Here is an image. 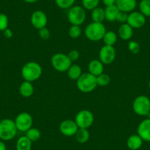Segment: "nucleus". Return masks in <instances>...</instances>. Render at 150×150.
Here are the masks:
<instances>
[{
	"instance_id": "18",
	"label": "nucleus",
	"mask_w": 150,
	"mask_h": 150,
	"mask_svg": "<svg viewBox=\"0 0 150 150\" xmlns=\"http://www.w3.org/2000/svg\"><path fill=\"white\" fill-rule=\"evenodd\" d=\"M143 140L138 134L130 135L127 141V146L130 150H138L143 144Z\"/></svg>"
},
{
	"instance_id": "16",
	"label": "nucleus",
	"mask_w": 150,
	"mask_h": 150,
	"mask_svg": "<svg viewBox=\"0 0 150 150\" xmlns=\"http://www.w3.org/2000/svg\"><path fill=\"white\" fill-rule=\"evenodd\" d=\"M103 71L104 64L99 60H93L88 63V72L95 77L104 73Z\"/></svg>"
},
{
	"instance_id": "4",
	"label": "nucleus",
	"mask_w": 150,
	"mask_h": 150,
	"mask_svg": "<svg viewBox=\"0 0 150 150\" xmlns=\"http://www.w3.org/2000/svg\"><path fill=\"white\" fill-rule=\"evenodd\" d=\"M97 86L96 79L95 76L92 75L89 72L83 73L77 80V87L83 93H91Z\"/></svg>"
},
{
	"instance_id": "15",
	"label": "nucleus",
	"mask_w": 150,
	"mask_h": 150,
	"mask_svg": "<svg viewBox=\"0 0 150 150\" xmlns=\"http://www.w3.org/2000/svg\"><path fill=\"white\" fill-rule=\"evenodd\" d=\"M116 5L119 11L129 13L135 9L137 2L136 0H116Z\"/></svg>"
},
{
	"instance_id": "34",
	"label": "nucleus",
	"mask_w": 150,
	"mask_h": 150,
	"mask_svg": "<svg viewBox=\"0 0 150 150\" xmlns=\"http://www.w3.org/2000/svg\"><path fill=\"white\" fill-rule=\"evenodd\" d=\"M38 35H39V37L42 40L47 41V40H48L50 38V36H51V33H50V31L49 30V29L47 28V27H46L38 30Z\"/></svg>"
},
{
	"instance_id": "29",
	"label": "nucleus",
	"mask_w": 150,
	"mask_h": 150,
	"mask_svg": "<svg viewBox=\"0 0 150 150\" xmlns=\"http://www.w3.org/2000/svg\"><path fill=\"white\" fill-rule=\"evenodd\" d=\"M100 0H82L83 7L87 11H92L99 7Z\"/></svg>"
},
{
	"instance_id": "2",
	"label": "nucleus",
	"mask_w": 150,
	"mask_h": 150,
	"mask_svg": "<svg viewBox=\"0 0 150 150\" xmlns=\"http://www.w3.org/2000/svg\"><path fill=\"white\" fill-rule=\"evenodd\" d=\"M106 32V27L103 23L91 22L86 26L84 34L89 41L97 42L102 40Z\"/></svg>"
},
{
	"instance_id": "24",
	"label": "nucleus",
	"mask_w": 150,
	"mask_h": 150,
	"mask_svg": "<svg viewBox=\"0 0 150 150\" xmlns=\"http://www.w3.org/2000/svg\"><path fill=\"white\" fill-rule=\"evenodd\" d=\"M74 136L77 142L80 144H85L90 138V132L88 130V129L79 128Z\"/></svg>"
},
{
	"instance_id": "36",
	"label": "nucleus",
	"mask_w": 150,
	"mask_h": 150,
	"mask_svg": "<svg viewBox=\"0 0 150 150\" xmlns=\"http://www.w3.org/2000/svg\"><path fill=\"white\" fill-rule=\"evenodd\" d=\"M67 55L69 56V59L71 60V62L77 61V60L79 59V57H80V52H79L78 50H71Z\"/></svg>"
},
{
	"instance_id": "7",
	"label": "nucleus",
	"mask_w": 150,
	"mask_h": 150,
	"mask_svg": "<svg viewBox=\"0 0 150 150\" xmlns=\"http://www.w3.org/2000/svg\"><path fill=\"white\" fill-rule=\"evenodd\" d=\"M51 63L54 70L59 72H66L72 64L69 56L63 53H56L52 57Z\"/></svg>"
},
{
	"instance_id": "21",
	"label": "nucleus",
	"mask_w": 150,
	"mask_h": 150,
	"mask_svg": "<svg viewBox=\"0 0 150 150\" xmlns=\"http://www.w3.org/2000/svg\"><path fill=\"white\" fill-rule=\"evenodd\" d=\"M83 74L82 68L77 64H71L67 71V75L69 79L77 81Z\"/></svg>"
},
{
	"instance_id": "44",
	"label": "nucleus",
	"mask_w": 150,
	"mask_h": 150,
	"mask_svg": "<svg viewBox=\"0 0 150 150\" xmlns=\"http://www.w3.org/2000/svg\"></svg>"
},
{
	"instance_id": "25",
	"label": "nucleus",
	"mask_w": 150,
	"mask_h": 150,
	"mask_svg": "<svg viewBox=\"0 0 150 150\" xmlns=\"http://www.w3.org/2000/svg\"><path fill=\"white\" fill-rule=\"evenodd\" d=\"M117 35L113 31H107L104 35L102 41L105 45L113 46L117 42Z\"/></svg>"
},
{
	"instance_id": "32",
	"label": "nucleus",
	"mask_w": 150,
	"mask_h": 150,
	"mask_svg": "<svg viewBox=\"0 0 150 150\" xmlns=\"http://www.w3.org/2000/svg\"><path fill=\"white\" fill-rule=\"evenodd\" d=\"M9 20L6 14L0 13V31H5L8 28Z\"/></svg>"
},
{
	"instance_id": "27",
	"label": "nucleus",
	"mask_w": 150,
	"mask_h": 150,
	"mask_svg": "<svg viewBox=\"0 0 150 150\" xmlns=\"http://www.w3.org/2000/svg\"><path fill=\"white\" fill-rule=\"evenodd\" d=\"M140 12L145 17H150V0H141L139 3Z\"/></svg>"
},
{
	"instance_id": "40",
	"label": "nucleus",
	"mask_w": 150,
	"mask_h": 150,
	"mask_svg": "<svg viewBox=\"0 0 150 150\" xmlns=\"http://www.w3.org/2000/svg\"><path fill=\"white\" fill-rule=\"evenodd\" d=\"M22 1H24V2H26V3L33 4V3H35V2H38L39 0H22Z\"/></svg>"
},
{
	"instance_id": "19",
	"label": "nucleus",
	"mask_w": 150,
	"mask_h": 150,
	"mask_svg": "<svg viewBox=\"0 0 150 150\" xmlns=\"http://www.w3.org/2000/svg\"><path fill=\"white\" fill-rule=\"evenodd\" d=\"M34 93V87L31 82L24 81L20 85L19 93L21 96L29 98Z\"/></svg>"
},
{
	"instance_id": "28",
	"label": "nucleus",
	"mask_w": 150,
	"mask_h": 150,
	"mask_svg": "<svg viewBox=\"0 0 150 150\" xmlns=\"http://www.w3.org/2000/svg\"><path fill=\"white\" fill-rule=\"evenodd\" d=\"M96 79L97 86H102V87L107 86L108 85H109L110 83V76L108 74H101L99 76L96 77Z\"/></svg>"
},
{
	"instance_id": "42",
	"label": "nucleus",
	"mask_w": 150,
	"mask_h": 150,
	"mask_svg": "<svg viewBox=\"0 0 150 150\" xmlns=\"http://www.w3.org/2000/svg\"><path fill=\"white\" fill-rule=\"evenodd\" d=\"M149 89H150V80H149Z\"/></svg>"
},
{
	"instance_id": "37",
	"label": "nucleus",
	"mask_w": 150,
	"mask_h": 150,
	"mask_svg": "<svg viewBox=\"0 0 150 150\" xmlns=\"http://www.w3.org/2000/svg\"><path fill=\"white\" fill-rule=\"evenodd\" d=\"M3 35L5 36V38H11L13 37V31L11 29L8 28L5 31H3Z\"/></svg>"
},
{
	"instance_id": "31",
	"label": "nucleus",
	"mask_w": 150,
	"mask_h": 150,
	"mask_svg": "<svg viewBox=\"0 0 150 150\" xmlns=\"http://www.w3.org/2000/svg\"><path fill=\"white\" fill-rule=\"evenodd\" d=\"M82 34V30L80 28V26L77 25H71L69 30V37L76 39L78 38Z\"/></svg>"
},
{
	"instance_id": "39",
	"label": "nucleus",
	"mask_w": 150,
	"mask_h": 150,
	"mask_svg": "<svg viewBox=\"0 0 150 150\" xmlns=\"http://www.w3.org/2000/svg\"><path fill=\"white\" fill-rule=\"evenodd\" d=\"M0 150H7L6 144H5V141L0 140Z\"/></svg>"
},
{
	"instance_id": "6",
	"label": "nucleus",
	"mask_w": 150,
	"mask_h": 150,
	"mask_svg": "<svg viewBox=\"0 0 150 150\" xmlns=\"http://www.w3.org/2000/svg\"><path fill=\"white\" fill-rule=\"evenodd\" d=\"M132 110L135 114L140 116H148L150 111V99L148 96L141 95L134 99Z\"/></svg>"
},
{
	"instance_id": "13",
	"label": "nucleus",
	"mask_w": 150,
	"mask_h": 150,
	"mask_svg": "<svg viewBox=\"0 0 150 150\" xmlns=\"http://www.w3.org/2000/svg\"><path fill=\"white\" fill-rule=\"evenodd\" d=\"M59 129L62 135L66 137H71L74 136L79 127L75 121L66 119L60 123Z\"/></svg>"
},
{
	"instance_id": "17",
	"label": "nucleus",
	"mask_w": 150,
	"mask_h": 150,
	"mask_svg": "<svg viewBox=\"0 0 150 150\" xmlns=\"http://www.w3.org/2000/svg\"><path fill=\"white\" fill-rule=\"evenodd\" d=\"M118 34L119 38L123 41H128L131 39V38L133 35V29L128 24H122L119 27L118 30Z\"/></svg>"
},
{
	"instance_id": "14",
	"label": "nucleus",
	"mask_w": 150,
	"mask_h": 150,
	"mask_svg": "<svg viewBox=\"0 0 150 150\" xmlns=\"http://www.w3.org/2000/svg\"><path fill=\"white\" fill-rule=\"evenodd\" d=\"M137 134L144 141L150 142V119H144L139 124Z\"/></svg>"
},
{
	"instance_id": "12",
	"label": "nucleus",
	"mask_w": 150,
	"mask_h": 150,
	"mask_svg": "<svg viewBox=\"0 0 150 150\" xmlns=\"http://www.w3.org/2000/svg\"><path fill=\"white\" fill-rule=\"evenodd\" d=\"M127 24L132 29H139L146 24V17L140 11H132L128 14Z\"/></svg>"
},
{
	"instance_id": "20",
	"label": "nucleus",
	"mask_w": 150,
	"mask_h": 150,
	"mask_svg": "<svg viewBox=\"0 0 150 150\" xmlns=\"http://www.w3.org/2000/svg\"><path fill=\"white\" fill-rule=\"evenodd\" d=\"M119 13V10L116 7V5L112 6L106 7L105 9V20L108 22H113L116 21L118 13Z\"/></svg>"
},
{
	"instance_id": "1",
	"label": "nucleus",
	"mask_w": 150,
	"mask_h": 150,
	"mask_svg": "<svg viewBox=\"0 0 150 150\" xmlns=\"http://www.w3.org/2000/svg\"><path fill=\"white\" fill-rule=\"evenodd\" d=\"M42 72V67L39 63L35 61H30L23 66L21 69V76L25 81L33 83L41 77Z\"/></svg>"
},
{
	"instance_id": "11",
	"label": "nucleus",
	"mask_w": 150,
	"mask_h": 150,
	"mask_svg": "<svg viewBox=\"0 0 150 150\" xmlns=\"http://www.w3.org/2000/svg\"><path fill=\"white\" fill-rule=\"evenodd\" d=\"M30 22L34 28L40 30V29L47 27V23H48V18H47V14L44 11L38 10L32 13L31 17H30Z\"/></svg>"
},
{
	"instance_id": "23",
	"label": "nucleus",
	"mask_w": 150,
	"mask_h": 150,
	"mask_svg": "<svg viewBox=\"0 0 150 150\" xmlns=\"http://www.w3.org/2000/svg\"><path fill=\"white\" fill-rule=\"evenodd\" d=\"M32 141L26 135L21 136L17 140L16 144V150H31Z\"/></svg>"
},
{
	"instance_id": "22",
	"label": "nucleus",
	"mask_w": 150,
	"mask_h": 150,
	"mask_svg": "<svg viewBox=\"0 0 150 150\" xmlns=\"http://www.w3.org/2000/svg\"><path fill=\"white\" fill-rule=\"evenodd\" d=\"M91 19L93 22L103 23L105 20V9L101 7H97L91 11Z\"/></svg>"
},
{
	"instance_id": "35",
	"label": "nucleus",
	"mask_w": 150,
	"mask_h": 150,
	"mask_svg": "<svg viewBox=\"0 0 150 150\" xmlns=\"http://www.w3.org/2000/svg\"><path fill=\"white\" fill-rule=\"evenodd\" d=\"M127 18H128V13L125 12H122V11H119V13H118L117 18H116V21H118L120 24H125L127 21Z\"/></svg>"
},
{
	"instance_id": "3",
	"label": "nucleus",
	"mask_w": 150,
	"mask_h": 150,
	"mask_svg": "<svg viewBox=\"0 0 150 150\" xmlns=\"http://www.w3.org/2000/svg\"><path fill=\"white\" fill-rule=\"evenodd\" d=\"M18 129L15 122L12 119H5L0 122V140L9 141L13 140L16 135Z\"/></svg>"
},
{
	"instance_id": "38",
	"label": "nucleus",
	"mask_w": 150,
	"mask_h": 150,
	"mask_svg": "<svg viewBox=\"0 0 150 150\" xmlns=\"http://www.w3.org/2000/svg\"><path fill=\"white\" fill-rule=\"evenodd\" d=\"M102 2L105 7H108L116 5V0H102Z\"/></svg>"
},
{
	"instance_id": "33",
	"label": "nucleus",
	"mask_w": 150,
	"mask_h": 150,
	"mask_svg": "<svg viewBox=\"0 0 150 150\" xmlns=\"http://www.w3.org/2000/svg\"><path fill=\"white\" fill-rule=\"evenodd\" d=\"M128 49L132 54H138L140 52L141 47L138 42L135 41H130L128 44Z\"/></svg>"
},
{
	"instance_id": "43",
	"label": "nucleus",
	"mask_w": 150,
	"mask_h": 150,
	"mask_svg": "<svg viewBox=\"0 0 150 150\" xmlns=\"http://www.w3.org/2000/svg\"><path fill=\"white\" fill-rule=\"evenodd\" d=\"M0 122H1V120H0Z\"/></svg>"
},
{
	"instance_id": "26",
	"label": "nucleus",
	"mask_w": 150,
	"mask_h": 150,
	"mask_svg": "<svg viewBox=\"0 0 150 150\" xmlns=\"http://www.w3.org/2000/svg\"><path fill=\"white\" fill-rule=\"evenodd\" d=\"M26 136L32 141V142H35L37 141L38 140H39L41 136V131L38 128L35 127H31L29 130L26 132Z\"/></svg>"
},
{
	"instance_id": "5",
	"label": "nucleus",
	"mask_w": 150,
	"mask_h": 150,
	"mask_svg": "<svg viewBox=\"0 0 150 150\" xmlns=\"http://www.w3.org/2000/svg\"><path fill=\"white\" fill-rule=\"evenodd\" d=\"M86 10L83 7L75 5L69 8L68 12V20L71 25L80 26L86 19Z\"/></svg>"
},
{
	"instance_id": "9",
	"label": "nucleus",
	"mask_w": 150,
	"mask_h": 150,
	"mask_svg": "<svg viewBox=\"0 0 150 150\" xmlns=\"http://www.w3.org/2000/svg\"><path fill=\"white\" fill-rule=\"evenodd\" d=\"M14 122L18 131L26 132L33 127V118L29 112H22L17 115Z\"/></svg>"
},
{
	"instance_id": "10",
	"label": "nucleus",
	"mask_w": 150,
	"mask_h": 150,
	"mask_svg": "<svg viewBox=\"0 0 150 150\" xmlns=\"http://www.w3.org/2000/svg\"><path fill=\"white\" fill-rule=\"evenodd\" d=\"M116 52L113 46L105 45L100 49L99 52V60L104 65H109L115 60Z\"/></svg>"
},
{
	"instance_id": "41",
	"label": "nucleus",
	"mask_w": 150,
	"mask_h": 150,
	"mask_svg": "<svg viewBox=\"0 0 150 150\" xmlns=\"http://www.w3.org/2000/svg\"><path fill=\"white\" fill-rule=\"evenodd\" d=\"M148 117H149V119H150V111H149V114H148Z\"/></svg>"
},
{
	"instance_id": "30",
	"label": "nucleus",
	"mask_w": 150,
	"mask_h": 150,
	"mask_svg": "<svg viewBox=\"0 0 150 150\" xmlns=\"http://www.w3.org/2000/svg\"><path fill=\"white\" fill-rule=\"evenodd\" d=\"M55 4L61 9H69L74 6L76 0H54Z\"/></svg>"
},
{
	"instance_id": "8",
	"label": "nucleus",
	"mask_w": 150,
	"mask_h": 150,
	"mask_svg": "<svg viewBox=\"0 0 150 150\" xmlns=\"http://www.w3.org/2000/svg\"><path fill=\"white\" fill-rule=\"evenodd\" d=\"M74 121L79 128L88 129L93 124L94 116L91 111L88 110H82L77 113Z\"/></svg>"
}]
</instances>
